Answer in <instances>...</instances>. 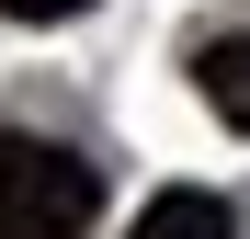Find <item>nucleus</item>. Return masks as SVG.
Returning a JSON list of instances; mask_svg holds the SVG:
<instances>
[{
	"label": "nucleus",
	"mask_w": 250,
	"mask_h": 239,
	"mask_svg": "<svg viewBox=\"0 0 250 239\" xmlns=\"http://www.w3.org/2000/svg\"><path fill=\"white\" fill-rule=\"evenodd\" d=\"M103 217V171L57 137H12L0 126V239H91Z\"/></svg>",
	"instance_id": "nucleus-1"
},
{
	"label": "nucleus",
	"mask_w": 250,
	"mask_h": 239,
	"mask_svg": "<svg viewBox=\"0 0 250 239\" xmlns=\"http://www.w3.org/2000/svg\"><path fill=\"white\" fill-rule=\"evenodd\" d=\"M137 239H239V217H228V194H205V182H171V194H148Z\"/></svg>",
	"instance_id": "nucleus-2"
},
{
	"label": "nucleus",
	"mask_w": 250,
	"mask_h": 239,
	"mask_svg": "<svg viewBox=\"0 0 250 239\" xmlns=\"http://www.w3.org/2000/svg\"><path fill=\"white\" fill-rule=\"evenodd\" d=\"M193 80H205V103H216L228 126H250V34H228V46H205V57H193Z\"/></svg>",
	"instance_id": "nucleus-3"
},
{
	"label": "nucleus",
	"mask_w": 250,
	"mask_h": 239,
	"mask_svg": "<svg viewBox=\"0 0 250 239\" xmlns=\"http://www.w3.org/2000/svg\"><path fill=\"white\" fill-rule=\"evenodd\" d=\"M0 12H12V23H80L91 0H0Z\"/></svg>",
	"instance_id": "nucleus-4"
}]
</instances>
